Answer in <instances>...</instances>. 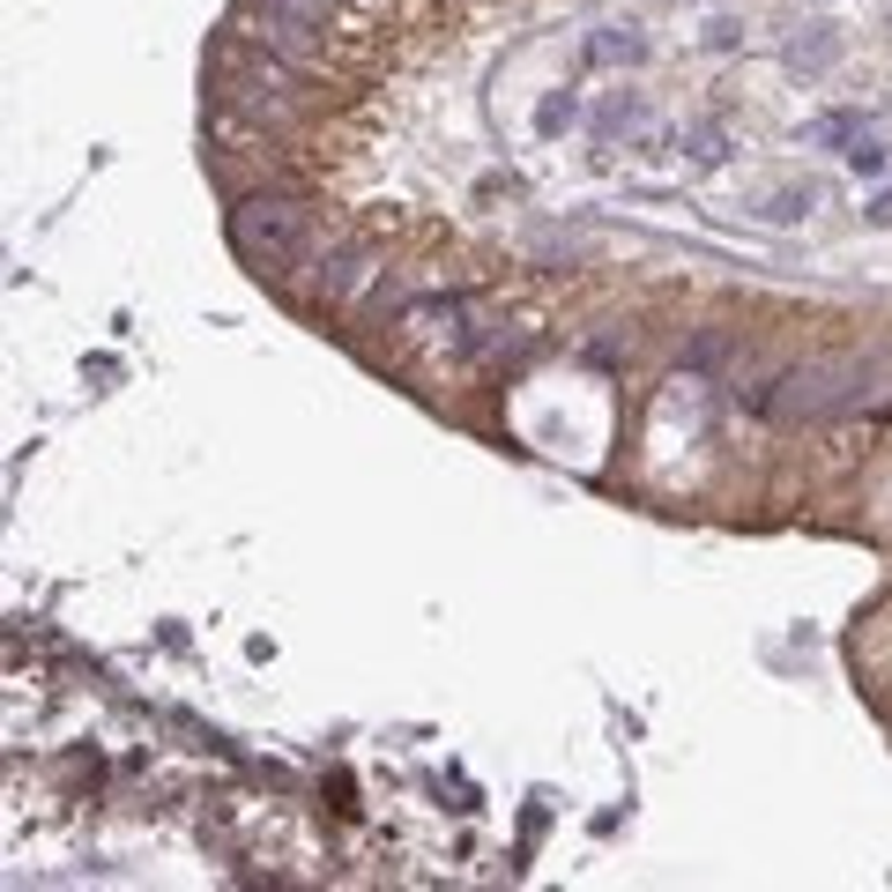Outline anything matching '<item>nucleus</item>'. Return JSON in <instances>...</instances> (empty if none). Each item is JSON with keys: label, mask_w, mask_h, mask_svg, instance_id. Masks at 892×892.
Wrapping results in <instances>:
<instances>
[{"label": "nucleus", "mask_w": 892, "mask_h": 892, "mask_svg": "<svg viewBox=\"0 0 892 892\" xmlns=\"http://www.w3.org/2000/svg\"><path fill=\"white\" fill-rule=\"evenodd\" d=\"M231 246L268 283H291L297 268H320V254H328L320 223L297 194H239L231 201Z\"/></svg>", "instance_id": "1"}, {"label": "nucleus", "mask_w": 892, "mask_h": 892, "mask_svg": "<svg viewBox=\"0 0 892 892\" xmlns=\"http://www.w3.org/2000/svg\"><path fill=\"white\" fill-rule=\"evenodd\" d=\"M892 372V357H818V365H796L773 387L752 394V410L781 417V425H818V417H841L855 402H870V387Z\"/></svg>", "instance_id": "2"}, {"label": "nucleus", "mask_w": 892, "mask_h": 892, "mask_svg": "<svg viewBox=\"0 0 892 892\" xmlns=\"http://www.w3.org/2000/svg\"><path fill=\"white\" fill-rule=\"evenodd\" d=\"M254 38L276 45V52H291L305 60L313 45H320V23H328V0H254Z\"/></svg>", "instance_id": "3"}, {"label": "nucleus", "mask_w": 892, "mask_h": 892, "mask_svg": "<svg viewBox=\"0 0 892 892\" xmlns=\"http://www.w3.org/2000/svg\"><path fill=\"white\" fill-rule=\"evenodd\" d=\"M372 268H380V254H372L365 239H342V246H328V254H320V276H313V291L328 297V305H342V297H357L365 283H372Z\"/></svg>", "instance_id": "4"}, {"label": "nucleus", "mask_w": 892, "mask_h": 892, "mask_svg": "<svg viewBox=\"0 0 892 892\" xmlns=\"http://www.w3.org/2000/svg\"><path fill=\"white\" fill-rule=\"evenodd\" d=\"M729 357H736V335L729 328H699V335L684 342V372H722Z\"/></svg>", "instance_id": "5"}, {"label": "nucleus", "mask_w": 892, "mask_h": 892, "mask_svg": "<svg viewBox=\"0 0 892 892\" xmlns=\"http://www.w3.org/2000/svg\"><path fill=\"white\" fill-rule=\"evenodd\" d=\"M833 60H841V38H833L826 23H810V38L789 45V68H804V75H826Z\"/></svg>", "instance_id": "6"}, {"label": "nucleus", "mask_w": 892, "mask_h": 892, "mask_svg": "<svg viewBox=\"0 0 892 892\" xmlns=\"http://www.w3.org/2000/svg\"><path fill=\"white\" fill-rule=\"evenodd\" d=\"M818 209V194H810V186H789V194H773V201H766V223H804V216Z\"/></svg>", "instance_id": "7"}, {"label": "nucleus", "mask_w": 892, "mask_h": 892, "mask_svg": "<svg viewBox=\"0 0 892 892\" xmlns=\"http://www.w3.org/2000/svg\"><path fill=\"white\" fill-rule=\"evenodd\" d=\"M588 60H647V38H633V30H602V38L588 45Z\"/></svg>", "instance_id": "8"}, {"label": "nucleus", "mask_w": 892, "mask_h": 892, "mask_svg": "<svg viewBox=\"0 0 892 892\" xmlns=\"http://www.w3.org/2000/svg\"><path fill=\"white\" fill-rule=\"evenodd\" d=\"M855 134H863V120H855V112H826V120L810 127V142H855Z\"/></svg>", "instance_id": "9"}, {"label": "nucleus", "mask_w": 892, "mask_h": 892, "mask_svg": "<svg viewBox=\"0 0 892 892\" xmlns=\"http://www.w3.org/2000/svg\"><path fill=\"white\" fill-rule=\"evenodd\" d=\"M573 120H581V105H573V97H543V112H536V127H543V134L573 127Z\"/></svg>", "instance_id": "10"}, {"label": "nucleus", "mask_w": 892, "mask_h": 892, "mask_svg": "<svg viewBox=\"0 0 892 892\" xmlns=\"http://www.w3.org/2000/svg\"><path fill=\"white\" fill-rule=\"evenodd\" d=\"M618 127H639V97H618V105H602L595 134H618Z\"/></svg>", "instance_id": "11"}, {"label": "nucleus", "mask_w": 892, "mask_h": 892, "mask_svg": "<svg viewBox=\"0 0 892 892\" xmlns=\"http://www.w3.org/2000/svg\"><path fill=\"white\" fill-rule=\"evenodd\" d=\"M848 164L863 171V179H878V171H885L892 157H885V149H878V142H863V134H855V142H848Z\"/></svg>", "instance_id": "12"}, {"label": "nucleus", "mask_w": 892, "mask_h": 892, "mask_svg": "<svg viewBox=\"0 0 892 892\" xmlns=\"http://www.w3.org/2000/svg\"><path fill=\"white\" fill-rule=\"evenodd\" d=\"M692 157H699V164H722V157H729L722 134H714V127H692Z\"/></svg>", "instance_id": "13"}, {"label": "nucleus", "mask_w": 892, "mask_h": 892, "mask_svg": "<svg viewBox=\"0 0 892 892\" xmlns=\"http://www.w3.org/2000/svg\"><path fill=\"white\" fill-rule=\"evenodd\" d=\"M863 223H878V231H885V223H892V194H878V201L863 209Z\"/></svg>", "instance_id": "14"}]
</instances>
